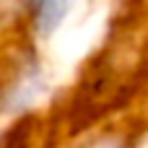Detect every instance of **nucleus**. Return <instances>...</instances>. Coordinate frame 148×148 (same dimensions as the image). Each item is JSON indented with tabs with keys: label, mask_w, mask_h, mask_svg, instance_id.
<instances>
[{
	"label": "nucleus",
	"mask_w": 148,
	"mask_h": 148,
	"mask_svg": "<svg viewBox=\"0 0 148 148\" xmlns=\"http://www.w3.org/2000/svg\"><path fill=\"white\" fill-rule=\"evenodd\" d=\"M78 0H23V23L31 39L49 42L70 18Z\"/></svg>",
	"instance_id": "1"
}]
</instances>
